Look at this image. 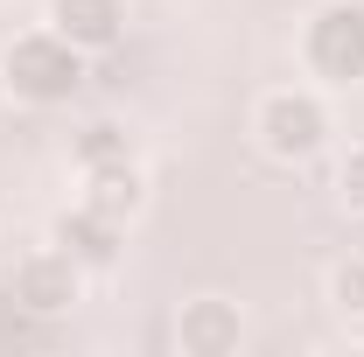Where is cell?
<instances>
[{
	"instance_id": "cell-1",
	"label": "cell",
	"mask_w": 364,
	"mask_h": 357,
	"mask_svg": "<svg viewBox=\"0 0 364 357\" xmlns=\"http://www.w3.org/2000/svg\"><path fill=\"white\" fill-rule=\"evenodd\" d=\"M7 85L14 98H36V105H56L85 85V56L70 36H21L7 49Z\"/></svg>"
},
{
	"instance_id": "cell-2",
	"label": "cell",
	"mask_w": 364,
	"mask_h": 357,
	"mask_svg": "<svg viewBox=\"0 0 364 357\" xmlns=\"http://www.w3.org/2000/svg\"><path fill=\"white\" fill-rule=\"evenodd\" d=\"M309 70L329 78V85H350L364 78V7L358 0H336V7H322L316 21H309Z\"/></svg>"
},
{
	"instance_id": "cell-3",
	"label": "cell",
	"mask_w": 364,
	"mask_h": 357,
	"mask_svg": "<svg viewBox=\"0 0 364 357\" xmlns=\"http://www.w3.org/2000/svg\"><path fill=\"white\" fill-rule=\"evenodd\" d=\"M259 134H267L273 154L301 161V154H316V147H322L329 119H322V105L309 98V91H280V98H267V112H259Z\"/></svg>"
},
{
	"instance_id": "cell-4",
	"label": "cell",
	"mask_w": 364,
	"mask_h": 357,
	"mask_svg": "<svg viewBox=\"0 0 364 357\" xmlns=\"http://www.w3.org/2000/svg\"><path fill=\"white\" fill-rule=\"evenodd\" d=\"M14 302L36 315H56L77 302V260L70 252H36V260H21V273H14Z\"/></svg>"
},
{
	"instance_id": "cell-5",
	"label": "cell",
	"mask_w": 364,
	"mask_h": 357,
	"mask_svg": "<svg viewBox=\"0 0 364 357\" xmlns=\"http://www.w3.org/2000/svg\"><path fill=\"white\" fill-rule=\"evenodd\" d=\"M49 21H56V36H70L77 49H105V43H119L127 7L119 0H56Z\"/></svg>"
},
{
	"instance_id": "cell-6",
	"label": "cell",
	"mask_w": 364,
	"mask_h": 357,
	"mask_svg": "<svg viewBox=\"0 0 364 357\" xmlns=\"http://www.w3.org/2000/svg\"><path fill=\"white\" fill-rule=\"evenodd\" d=\"M56 245L70 252V260H85V267H105L112 252H119V231H112V218H98V211H63L56 218Z\"/></svg>"
},
{
	"instance_id": "cell-7",
	"label": "cell",
	"mask_w": 364,
	"mask_h": 357,
	"mask_svg": "<svg viewBox=\"0 0 364 357\" xmlns=\"http://www.w3.org/2000/svg\"><path fill=\"white\" fill-rule=\"evenodd\" d=\"M182 351H196V357L238 351V309L231 302H196V309L182 315Z\"/></svg>"
},
{
	"instance_id": "cell-8",
	"label": "cell",
	"mask_w": 364,
	"mask_h": 357,
	"mask_svg": "<svg viewBox=\"0 0 364 357\" xmlns=\"http://www.w3.org/2000/svg\"><path fill=\"white\" fill-rule=\"evenodd\" d=\"M91 211H98V218H134L140 211V176H134V161H98V169H91V196H85Z\"/></svg>"
},
{
	"instance_id": "cell-9",
	"label": "cell",
	"mask_w": 364,
	"mask_h": 357,
	"mask_svg": "<svg viewBox=\"0 0 364 357\" xmlns=\"http://www.w3.org/2000/svg\"><path fill=\"white\" fill-rule=\"evenodd\" d=\"M77 154H85V169H98V161H127V134H119V127H91V134L77 140Z\"/></svg>"
},
{
	"instance_id": "cell-10",
	"label": "cell",
	"mask_w": 364,
	"mask_h": 357,
	"mask_svg": "<svg viewBox=\"0 0 364 357\" xmlns=\"http://www.w3.org/2000/svg\"><path fill=\"white\" fill-rule=\"evenodd\" d=\"M336 302L343 309H364V260H350V267L336 273Z\"/></svg>"
},
{
	"instance_id": "cell-11",
	"label": "cell",
	"mask_w": 364,
	"mask_h": 357,
	"mask_svg": "<svg viewBox=\"0 0 364 357\" xmlns=\"http://www.w3.org/2000/svg\"><path fill=\"white\" fill-rule=\"evenodd\" d=\"M343 196L364 211V154H350V161H343Z\"/></svg>"
}]
</instances>
